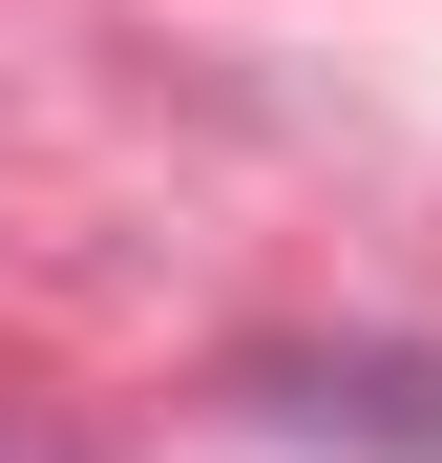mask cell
Listing matches in <instances>:
<instances>
[{
	"label": "cell",
	"mask_w": 442,
	"mask_h": 463,
	"mask_svg": "<svg viewBox=\"0 0 442 463\" xmlns=\"http://www.w3.org/2000/svg\"><path fill=\"white\" fill-rule=\"evenodd\" d=\"M253 421L358 442V463H442V358L421 337H295V358H253Z\"/></svg>",
	"instance_id": "1"
},
{
	"label": "cell",
	"mask_w": 442,
	"mask_h": 463,
	"mask_svg": "<svg viewBox=\"0 0 442 463\" xmlns=\"http://www.w3.org/2000/svg\"><path fill=\"white\" fill-rule=\"evenodd\" d=\"M0 463H63V442H0Z\"/></svg>",
	"instance_id": "2"
}]
</instances>
